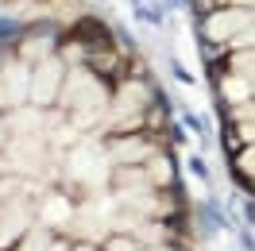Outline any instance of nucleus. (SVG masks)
Segmentation results:
<instances>
[{
    "label": "nucleus",
    "mask_w": 255,
    "mask_h": 251,
    "mask_svg": "<svg viewBox=\"0 0 255 251\" xmlns=\"http://www.w3.org/2000/svg\"><path fill=\"white\" fill-rule=\"evenodd\" d=\"M8 4H12V0H8Z\"/></svg>",
    "instance_id": "1"
}]
</instances>
